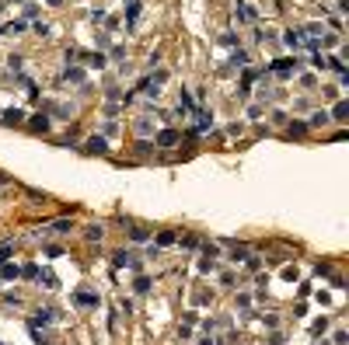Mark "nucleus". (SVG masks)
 <instances>
[{"label":"nucleus","mask_w":349,"mask_h":345,"mask_svg":"<svg viewBox=\"0 0 349 345\" xmlns=\"http://www.w3.org/2000/svg\"><path fill=\"white\" fill-rule=\"evenodd\" d=\"M269 70H273L276 77H290V73H297V70H300V60H297V56H293V60H276Z\"/></svg>","instance_id":"1"},{"label":"nucleus","mask_w":349,"mask_h":345,"mask_svg":"<svg viewBox=\"0 0 349 345\" xmlns=\"http://www.w3.org/2000/svg\"><path fill=\"white\" fill-rule=\"evenodd\" d=\"M178 129H161V133H157V136H154V146H175V143H178Z\"/></svg>","instance_id":"2"},{"label":"nucleus","mask_w":349,"mask_h":345,"mask_svg":"<svg viewBox=\"0 0 349 345\" xmlns=\"http://www.w3.org/2000/svg\"><path fill=\"white\" fill-rule=\"evenodd\" d=\"M84 153H108L105 136H87V139H84Z\"/></svg>","instance_id":"3"},{"label":"nucleus","mask_w":349,"mask_h":345,"mask_svg":"<svg viewBox=\"0 0 349 345\" xmlns=\"http://www.w3.org/2000/svg\"><path fill=\"white\" fill-rule=\"evenodd\" d=\"M28 126H32L35 133H49V126H53V122H49V115H46V112H35V115L28 119Z\"/></svg>","instance_id":"4"},{"label":"nucleus","mask_w":349,"mask_h":345,"mask_svg":"<svg viewBox=\"0 0 349 345\" xmlns=\"http://www.w3.org/2000/svg\"><path fill=\"white\" fill-rule=\"evenodd\" d=\"M328 122H332V119H328V112L321 108V112H314V115H311L304 126H307V129H321V126H328Z\"/></svg>","instance_id":"5"},{"label":"nucleus","mask_w":349,"mask_h":345,"mask_svg":"<svg viewBox=\"0 0 349 345\" xmlns=\"http://www.w3.org/2000/svg\"><path fill=\"white\" fill-rule=\"evenodd\" d=\"M112 265H115V269L133 265V269H137V262H133V255H130V251H115V255H112Z\"/></svg>","instance_id":"6"},{"label":"nucleus","mask_w":349,"mask_h":345,"mask_svg":"<svg viewBox=\"0 0 349 345\" xmlns=\"http://www.w3.org/2000/svg\"><path fill=\"white\" fill-rule=\"evenodd\" d=\"M349 115V101H335V108L328 112V119H335V122H346Z\"/></svg>","instance_id":"7"},{"label":"nucleus","mask_w":349,"mask_h":345,"mask_svg":"<svg viewBox=\"0 0 349 345\" xmlns=\"http://www.w3.org/2000/svg\"><path fill=\"white\" fill-rule=\"evenodd\" d=\"M73 303L77 307H98V296L94 293H73Z\"/></svg>","instance_id":"8"},{"label":"nucleus","mask_w":349,"mask_h":345,"mask_svg":"<svg viewBox=\"0 0 349 345\" xmlns=\"http://www.w3.org/2000/svg\"><path fill=\"white\" fill-rule=\"evenodd\" d=\"M4 122H7V126H18V122H25V112H21V108H7V112H4Z\"/></svg>","instance_id":"9"},{"label":"nucleus","mask_w":349,"mask_h":345,"mask_svg":"<svg viewBox=\"0 0 349 345\" xmlns=\"http://www.w3.org/2000/svg\"><path fill=\"white\" fill-rule=\"evenodd\" d=\"M238 18H241V21H255V18H259V11H255L252 4H241V7H238Z\"/></svg>","instance_id":"10"},{"label":"nucleus","mask_w":349,"mask_h":345,"mask_svg":"<svg viewBox=\"0 0 349 345\" xmlns=\"http://www.w3.org/2000/svg\"><path fill=\"white\" fill-rule=\"evenodd\" d=\"M137 18H140V4L137 0H130V7H126V21H130V28L137 25Z\"/></svg>","instance_id":"11"},{"label":"nucleus","mask_w":349,"mask_h":345,"mask_svg":"<svg viewBox=\"0 0 349 345\" xmlns=\"http://www.w3.org/2000/svg\"><path fill=\"white\" fill-rule=\"evenodd\" d=\"M0 276H4V279H18V276H21V269H18V265H7V262H4V265H0Z\"/></svg>","instance_id":"12"},{"label":"nucleus","mask_w":349,"mask_h":345,"mask_svg":"<svg viewBox=\"0 0 349 345\" xmlns=\"http://www.w3.org/2000/svg\"><path fill=\"white\" fill-rule=\"evenodd\" d=\"M0 32H4V35H18V32H25V21H11V25H4Z\"/></svg>","instance_id":"13"},{"label":"nucleus","mask_w":349,"mask_h":345,"mask_svg":"<svg viewBox=\"0 0 349 345\" xmlns=\"http://www.w3.org/2000/svg\"><path fill=\"white\" fill-rule=\"evenodd\" d=\"M157 244H161V248L175 244V230H161V234H157Z\"/></svg>","instance_id":"14"},{"label":"nucleus","mask_w":349,"mask_h":345,"mask_svg":"<svg viewBox=\"0 0 349 345\" xmlns=\"http://www.w3.org/2000/svg\"><path fill=\"white\" fill-rule=\"evenodd\" d=\"M101 237H105V227H98V223L87 227V241H101Z\"/></svg>","instance_id":"15"},{"label":"nucleus","mask_w":349,"mask_h":345,"mask_svg":"<svg viewBox=\"0 0 349 345\" xmlns=\"http://www.w3.org/2000/svg\"><path fill=\"white\" fill-rule=\"evenodd\" d=\"M53 314H56V310H39L32 324H49V321H53Z\"/></svg>","instance_id":"16"},{"label":"nucleus","mask_w":349,"mask_h":345,"mask_svg":"<svg viewBox=\"0 0 349 345\" xmlns=\"http://www.w3.org/2000/svg\"><path fill=\"white\" fill-rule=\"evenodd\" d=\"M11 251H14V241H4V244H0V265L11 258Z\"/></svg>","instance_id":"17"},{"label":"nucleus","mask_w":349,"mask_h":345,"mask_svg":"<svg viewBox=\"0 0 349 345\" xmlns=\"http://www.w3.org/2000/svg\"><path fill=\"white\" fill-rule=\"evenodd\" d=\"M84 60H87V67H105V56H101V53H94V56H84Z\"/></svg>","instance_id":"18"},{"label":"nucleus","mask_w":349,"mask_h":345,"mask_svg":"<svg viewBox=\"0 0 349 345\" xmlns=\"http://www.w3.org/2000/svg\"><path fill=\"white\" fill-rule=\"evenodd\" d=\"M311 67L325 70V67H328V56H321V53H314V56H311Z\"/></svg>","instance_id":"19"},{"label":"nucleus","mask_w":349,"mask_h":345,"mask_svg":"<svg viewBox=\"0 0 349 345\" xmlns=\"http://www.w3.org/2000/svg\"><path fill=\"white\" fill-rule=\"evenodd\" d=\"M130 237H133V241H147V237H150V234H147V230H143V227H133V230H130Z\"/></svg>","instance_id":"20"},{"label":"nucleus","mask_w":349,"mask_h":345,"mask_svg":"<svg viewBox=\"0 0 349 345\" xmlns=\"http://www.w3.org/2000/svg\"><path fill=\"white\" fill-rule=\"evenodd\" d=\"M42 282H46V289H56V276H53V272H49V269H46V272H42Z\"/></svg>","instance_id":"21"},{"label":"nucleus","mask_w":349,"mask_h":345,"mask_svg":"<svg viewBox=\"0 0 349 345\" xmlns=\"http://www.w3.org/2000/svg\"><path fill=\"white\" fill-rule=\"evenodd\" d=\"M304 133H307L304 122H293V126H290V136H304Z\"/></svg>","instance_id":"22"},{"label":"nucleus","mask_w":349,"mask_h":345,"mask_svg":"<svg viewBox=\"0 0 349 345\" xmlns=\"http://www.w3.org/2000/svg\"><path fill=\"white\" fill-rule=\"evenodd\" d=\"M147 289H150V279L140 276V279H137V293H147Z\"/></svg>","instance_id":"23"},{"label":"nucleus","mask_w":349,"mask_h":345,"mask_svg":"<svg viewBox=\"0 0 349 345\" xmlns=\"http://www.w3.org/2000/svg\"><path fill=\"white\" fill-rule=\"evenodd\" d=\"M63 77H67V80H80L84 73H80V70H77V67H67V73H63Z\"/></svg>","instance_id":"24"},{"label":"nucleus","mask_w":349,"mask_h":345,"mask_svg":"<svg viewBox=\"0 0 349 345\" xmlns=\"http://www.w3.org/2000/svg\"><path fill=\"white\" fill-rule=\"evenodd\" d=\"M21 276H25V279H35V276H39V269H35V265H25V269H21Z\"/></svg>","instance_id":"25"},{"label":"nucleus","mask_w":349,"mask_h":345,"mask_svg":"<svg viewBox=\"0 0 349 345\" xmlns=\"http://www.w3.org/2000/svg\"><path fill=\"white\" fill-rule=\"evenodd\" d=\"M0 345H4V342H0Z\"/></svg>","instance_id":"26"}]
</instances>
